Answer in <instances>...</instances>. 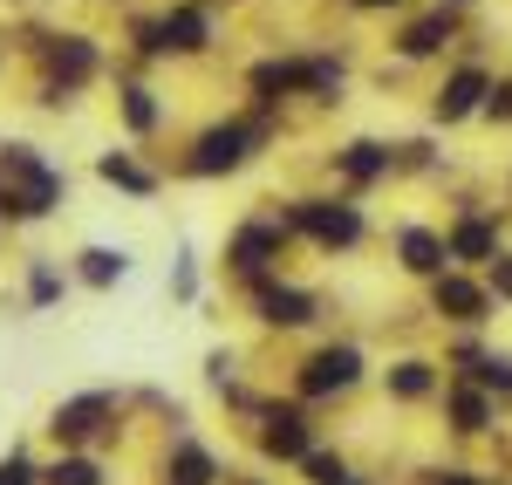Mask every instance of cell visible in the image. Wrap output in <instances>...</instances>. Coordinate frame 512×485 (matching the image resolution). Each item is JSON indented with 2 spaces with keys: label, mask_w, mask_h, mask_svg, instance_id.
<instances>
[{
  "label": "cell",
  "mask_w": 512,
  "mask_h": 485,
  "mask_svg": "<svg viewBox=\"0 0 512 485\" xmlns=\"http://www.w3.org/2000/svg\"><path fill=\"white\" fill-rule=\"evenodd\" d=\"M55 199H62V171H48L28 144H14V151L0 158V212L35 219V212H48Z\"/></svg>",
  "instance_id": "1"
},
{
  "label": "cell",
  "mask_w": 512,
  "mask_h": 485,
  "mask_svg": "<svg viewBox=\"0 0 512 485\" xmlns=\"http://www.w3.org/2000/svg\"><path fill=\"white\" fill-rule=\"evenodd\" d=\"M294 226H301V233H315L321 246H349L355 233H362V219H355V205H321V199L294 205Z\"/></svg>",
  "instance_id": "2"
},
{
  "label": "cell",
  "mask_w": 512,
  "mask_h": 485,
  "mask_svg": "<svg viewBox=\"0 0 512 485\" xmlns=\"http://www.w3.org/2000/svg\"><path fill=\"white\" fill-rule=\"evenodd\" d=\"M246 144H253V123H226V130H205L198 137V151H192V171H233L239 158H246Z\"/></svg>",
  "instance_id": "3"
},
{
  "label": "cell",
  "mask_w": 512,
  "mask_h": 485,
  "mask_svg": "<svg viewBox=\"0 0 512 485\" xmlns=\"http://www.w3.org/2000/svg\"><path fill=\"white\" fill-rule=\"evenodd\" d=\"M355 376H362V356L355 349H321L315 363L301 369V390L308 397H328V390H349Z\"/></svg>",
  "instance_id": "4"
},
{
  "label": "cell",
  "mask_w": 512,
  "mask_h": 485,
  "mask_svg": "<svg viewBox=\"0 0 512 485\" xmlns=\"http://www.w3.org/2000/svg\"><path fill=\"white\" fill-rule=\"evenodd\" d=\"M478 96H492V82L478 76V69H458V76L444 82V96H437V117H444V123L472 117V110H478Z\"/></svg>",
  "instance_id": "5"
},
{
  "label": "cell",
  "mask_w": 512,
  "mask_h": 485,
  "mask_svg": "<svg viewBox=\"0 0 512 485\" xmlns=\"http://www.w3.org/2000/svg\"><path fill=\"white\" fill-rule=\"evenodd\" d=\"M437 315H451V322H478L485 315V294L472 281H458V274H437Z\"/></svg>",
  "instance_id": "6"
},
{
  "label": "cell",
  "mask_w": 512,
  "mask_h": 485,
  "mask_svg": "<svg viewBox=\"0 0 512 485\" xmlns=\"http://www.w3.org/2000/svg\"><path fill=\"white\" fill-rule=\"evenodd\" d=\"M103 417H110V397H76V404L55 410V424H48V431H55V438H89Z\"/></svg>",
  "instance_id": "7"
},
{
  "label": "cell",
  "mask_w": 512,
  "mask_h": 485,
  "mask_svg": "<svg viewBox=\"0 0 512 485\" xmlns=\"http://www.w3.org/2000/svg\"><path fill=\"white\" fill-rule=\"evenodd\" d=\"M260 315L280 328H294V322H308L315 315V301L301 294V287H260Z\"/></svg>",
  "instance_id": "8"
},
{
  "label": "cell",
  "mask_w": 512,
  "mask_h": 485,
  "mask_svg": "<svg viewBox=\"0 0 512 485\" xmlns=\"http://www.w3.org/2000/svg\"><path fill=\"white\" fill-rule=\"evenodd\" d=\"M267 451H274V458H315V451H308V431H301V417H294V410H274V417H267Z\"/></svg>",
  "instance_id": "9"
},
{
  "label": "cell",
  "mask_w": 512,
  "mask_h": 485,
  "mask_svg": "<svg viewBox=\"0 0 512 485\" xmlns=\"http://www.w3.org/2000/svg\"><path fill=\"white\" fill-rule=\"evenodd\" d=\"M444 260H451V246L437 240V233H424V226H410V233H403V267H417V274H437Z\"/></svg>",
  "instance_id": "10"
},
{
  "label": "cell",
  "mask_w": 512,
  "mask_h": 485,
  "mask_svg": "<svg viewBox=\"0 0 512 485\" xmlns=\"http://www.w3.org/2000/svg\"><path fill=\"white\" fill-rule=\"evenodd\" d=\"M274 253H280V226H246V233L233 240V260L246 267V274H253V267H267Z\"/></svg>",
  "instance_id": "11"
},
{
  "label": "cell",
  "mask_w": 512,
  "mask_h": 485,
  "mask_svg": "<svg viewBox=\"0 0 512 485\" xmlns=\"http://www.w3.org/2000/svg\"><path fill=\"white\" fill-rule=\"evenodd\" d=\"M55 76H62V82H89V76H96V48L76 41V35H62V41H55Z\"/></svg>",
  "instance_id": "12"
},
{
  "label": "cell",
  "mask_w": 512,
  "mask_h": 485,
  "mask_svg": "<svg viewBox=\"0 0 512 485\" xmlns=\"http://www.w3.org/2000/svg\"><path fill=\"white\" fill-rule=\"evenodd\" d=\"M164 48H205V14L198 7H171L164 14Z\"/></svg>",
  "instance_id": "13"
},
{
  "label": "cell",
  "mask_w": 512,
  "mask_h": 485,
  "mask_svg": "<svg viewBox=\"0 0 512 485\" xmlns=\"http://www.w3.org/2000/svg\"><path fill=\"white\" fill-rule=\"evenodd\" d=\"M444 246H451V260H492V226L485 219H465Z\"/></svg>",
  "instance_id": "14"
},
{
  "label": "cell",
  "mask_w": 512,
  "mask_h": 485,
  "mask_svg": "<svg viewBox=\"0 0 512 485\" xmlns=\"http://www.w3.org/2000/svg\"><path fill=\"white\" fill-rule=\"evenodd\" d=\"M383 164H390V151H383V144H349V151H342V171H349L355 185L383 178Z\"/></svg>",
  "instance_id": "15"
},
{
  "label": "cell",
  "mask_w": 512,
  "mask_h": 485,
  "mask_svg": "<svg viewBox=\"0 0 512 485\" xmlns=\"http://www.w3.org/2000/svg\"><path fill=\"white\" fill-rule=\"evenodd\" d=\"M444 41H451V21H444V14H437V21H417V28H410V35H403V55H437V48H444Z\"/></svg>",
  "instance_id": "16"
},
{
  "label": "cell",
  "mask_w": 512,
  "mask_h": 485,
  "mask_svg": "<svg viewBox=\"0 0 512 485\" xmlns=\"http://www.w3.org/2000/svg\"><path fill=\"white\" fill-rule=\"evenodd\" d=\"M96 171H103L110 185H123V192H151V171H144V164H130V158H117V151L96 164Z\"/></svg>",
  "instance_id": "17"
},
{
  "label": "cell",
  "mask_w": 512,
  "mask_h": 485,
  "mask_svg": "<svg viewBox=\"0 0 512 485\" xmlns=\"http://www.w3.org/2000/svg\"><path fill=\"white\" fill-rule=\"evenodd\" d=\"M171 485H212V458L185 445L178 458H171Z\"/></svg>",
  "instance_id": "18"
},
{
  "label": "cell",
  "mask_w": 512,
  "mask_h": 485,
  "mask_svg": "<svg viewBox=\"0 0 512 485\" xmlns=\"http://www.w3.org/2000/svg\"><path fill=\"white\" fill-rule=\"evenodd\" d=\"M117 274H123V253H110V246H89V253H82V281L110 287Z\"/></svg>",
  "instance_id": "19"
},
{
  "label": "cell",
  "mask_w": 512,
  "mask_h": 485,
  "mask_svg": "<svg viewBox=\"0 0 512 485\" xmlns=\"http://www.w3.org/2000/svg\"><path fill=\"white\" fill-rule=\"evenodd\" d=\"M451 417H458V431H485V417H492V410H485L478 390H458V397H451Z\"/></svg>",
  "instance_id": "20"
},
{
  "label": "cell",
  "mask_w": 512,
  "mask_h": 485,
  "mask_svg": "<svg viewBox=\"0 0 512 485\" xmlns=\"http://www.w3.org/2000/svg\"><path fill=\"white\" fill-rule=\"evenodd\" d=\"M48 485H103V472H96L89 458H62V465L48 472Z\"/></svg>",
  "instance_id": "21"
},
{
  "label": "cell",
  "mask_w": 512,
  "mask_h": 485,
  "mask_svg": "<svg viewBox=\"0 0 512 485\" xmlns=\"http://www.w3.org/2000/svg\"><path fill=\"white\" fill-rule=\"evenodd\" d=\"M123 123H130V130H151V123H158V103H151V89H130V96H123Z\"/></svg>",
  "instance_id": "22"
},
{
  "label": "cell",
  "mask_w": 512,
  "mask_h": 485,
  "mask_svg": "<svg viewBox=\"0 0 512 485\" xmlns=\"http://www.w3.org/2000/svg\"><path fill=\"white\" fill-rule=\"evenodd\" d=\"M390 383H396V397H424V390H431V369H424V363H403Z\"/></svg>",
  "instance_id": "23"
},
{
  "label": "cell",
  "mask_w": 512,
  "mask_h": 485,
  "mask_svg": "<svg viewBox=\"0 0 512 485\" xmlns=\"http://www.w3.org/2000/svg\"><path fill=\"white\" fill-rule=\"evenodd\" d=\"M308 479H315V485H349V472H342V458L321 451V458H308Z\"/></svg>",
  "instance_id": "24"
},
{
  "label": "cell",
  "mask_w": 512,
  "mask_h": 485,
  "mask_svg": "<svg viewBox=\"0 0 512 485\" xmlns=\"http://www.w3.org/2000/svg\"><path fill=\"white\" fill-rule=\"evenodd\" d=\"M485 103H492V117H506V123H512V82H499V89H492Z\"/></svg>",
  "instance_id": "25"
},
{
  "label": "cell",
  "mask_w": 512,
  "mask_h": 485,
  "mask_svg": "<svg viewBox=\"0 0 512 485\" xmlns=\"http://www.w3.org/2000/svg\"><path fill=\"white\" fill-rule=\"evenodd\" d=\"M478 376H485V383H499V390H512V363H478Z\"/></svg>",
  "instance_id": "26"
},
{
  "label": "cell",
  "mask_w": 512,
  "mask_h": 485,
  "mask_svg": "<svg viewBox=\"0 0 512 485\" xmlns=\"http://www.w3.org/2000/svg\"><path fill=\"white\" fill-rule=\"evenodd\" d=\"M0 485H28V458H7L0 465Z\"/></svg>",
  "instance_id": "27"
},
{
  "label": "cell",
  "mask_w": 512,
  "mask_h": 485,
  "mask_svg": "<svg viewBox=\"0 0 512 485\" xmlns=\"http://www.w3.org/2000/svg\"><path fill=\"white\" fill-rule=\"evenodd\" d=\"M444 485H478V479L472 472H444Z\"/></svg>",
  "instance_id": "28"
},
{
  "label": "cell",
  "mask_w": 512,
  "mask_h": 485,
  "mask_svg": "<svg viewBox=\"0 0 512 485\" xmlns=\"http://www.w3.org/2000/svg\"><path fill=\"white\" fill-rule=\"evenodd\" d=\"M499 294H512V260H506V267H499Z\"/></svg>",
  "instance_id": "29"
},
{
  "label": "cell",
  "mask_w": 512,
  "mask_h": 485,
  "mask_svg": "<svg viewBox=\"0 0 512 485\" xmlns=\"http://www.w3.org/2000/svg\"><path fill=\"white\" fill-rule=\"evenodd\" d=\"M355 7H396V0H355Z\"/></svg>",
  "instance_id": "30"
},
{
  "label": "cell",
  "mask_w": 512,
  "mask_h": 485,
  "mask_svg": "<svg viewBox=\"0 0 512 485\" xmlns=\"http://www.w3.org/2000/svg\"><path fill=\"white\" fill-rule=\"evenodd\" d=\"M349 485H355V479H349Z\"/></svg>",
  "instance_id": "31"
}]
</instances>
